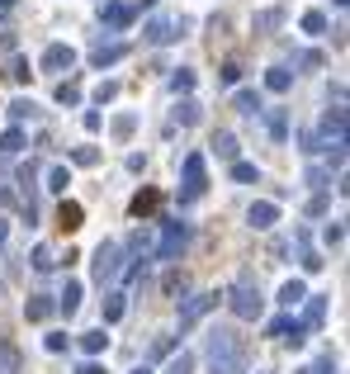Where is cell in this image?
Segmentation results:
<instances>
[{"mask_svg":"<svg viewBox=\"0 0 350 374\" xmlns=\"http://www.w3.org/2000/svg\"><path fill=\"white\" fill-rule=\"evenodd\" d=\"M133 128H137L133 114H119V119H114V137H133Z\"/></svg>","mask_w":350,"mask_h":374,"instance_id":"cell-36","label":"cell"},{"mask_svg":"<svg viewBox=\"0 0 350 374\" xmlns=\"http://www.w3.org/2000/svg\"><path fill=\"white\" fill-rule=\"evenodd\" d=\"M326 318V298L322 294H308L303 298V327H322Z\"/></svg>","mask_w":350,"mask_h":374,"instance_id":"cell-13","label":"cell"},{"mask_svg":"<svg viewBox=\"0 0 350 374\" xmlns=\"http://www.w3.org/2000/svg\"><path fill=\"white\" fill-rule=\"evenodd\" d=\"M246 223H251V228H261V232H265V228H274V223H279V204L256 199V204H251V214H246Z\"/></svg>","mask_w":350,"mask_h":374,"instance_id":"cell-10","label":"cell"},{"mask_svg":"<svg viewBox=\"0 0 350 374\" xmlns=\"http://www.w3.org/2000/svg\"><path fill=\"white\" fill-rule=\"evenodd\" d=\"M19 185H33V166H24V171H19ZM24 214H28V223H33V214H38V204H33V189H24Z\"/></svg>","mask_w":350,"mask_h":374,"instance_id":"cell-26","label":"cell"},{"mask_svg":"<svg viewBox=\"0 0 350 374\" xmlns=\"http://www.w3.org/2000/svg\"><path fill=\"white\" fill-rule=\"evenodd\" d=\"M90 270H95L100 284H105V280H119V275H123V246H119V241H100L95 256H90Z\"/></svg>","mask_w":350,"mask_h":374,"instance_id":"cell-3","label":"cell"},{"mask_svg":"<svg viewBox=\"0 0 350 374\" xmlns=\"http://www.w3.org/2000/svg\"><path fill=\"white\" fill-rule=\"evenodd\" d=\"M298 24H303V33H313V38H317V33H326V15H322V10H308Z\"/></svg>","mask_w":350,"mask_h":374,"instance_id":"cell-23","label":"cell"},{"mask_svg":"<svg viewBox=\"0 0 350 374\" xmlns=\"http://www.w3.org/2000/svg\"><path fill=\"white\" fill-rule=\"evenodd\" d=\"M123 53H128V43H95V53H90V62H95V67L105 71V67H114V62H119Z\"/></svg>","mask_w":350,"mask_h":374,"instance_id":"cell-11","label":"cell"},{"mask_svg":"<svg viewBox=\"0 0 350 374\" xmlns=\"http://www.w3.org/2000/svg\"><path fill=\"white\" fill-rule=\"evenodd\" d=\"M133 15H137L133 5H119V0H105V5H100V19H105L109 28H128L133 24Z\"/></svg>","mask_w":350,"mask_h":374,"instance_id":"cell-9","label":"cell"},{"mask_svg":"<svg viewBox=\"0 0 350 374\" xmlns=\"http://www.w3.org/2000/svg\"><path fill=\"white\" fill-rule=\"evenodd\" d=\"M189 370H194V355H189V350H180V355L166 365V374H189Z\"/></svg>","mask_w":350,"mask_h":374,"instance_id":"cell-35","label":"cell"},{"mask_svg":"<svg viewBox=\"0 0 350 374\" xmlns=\"http://www.w3.org/2000/svg\"><path fill=\"white\" fill-rule=\"evenodd\" d=\"M170 90H175V95H189V90H194V71H189V67H180V71L170 76Z\"/></svg>","mask_w":350,"mask_h":374,"instance_id":"cell-31","label":"cell"},{"mask_svg":"<svg viewBox=\"0 0 350 374\" xmlns=\"http://www.w3.org/2000/svg\"><path fill=\"white\" fill-rule=\"evenodd\" d=\"M232 180H242V185H256V180H261V171H256L251 161H232Z\"/></svg>","mask_w":350,"mask_h":374,"instance_id":"cell-28","label":"cell"},{"mask_svg":"<svg viewBox=\"0 0 350 374\" xmlns=\"http://www.w3.org/2000/svg\"><path fill=\"white\" fill-rule=\"evenodd\" d=\"M5 241H10V223L0 218V251H5Z\"/></svg>","mask_w":350,"mask_h":374,"instance_id":"cell-47","label":"cell"},{"mask_svg":"<svg viewBox=\"0 0 350 374\" xmlns=\"http://www.w3.org/2000/svg\"><path fill=\"white\" fill-rule=\"evenodd\" d=\"M53 313H57V298H48V294H33L24 303V318L28 322H43V318H53Z\"/></svg>","mask_w":350,"mask_h":374,"instance_id":"cell-12","label":"cell"},{"mask_svg":"<svg viewBox=\"0 0 350 374\" xmlns=\"http://www.w3.org/2000/svg\"><path fill=\"white\" fill-rule=\"evenodd\" d=\"M71 67H76V48L71 43H53L43 53V71H71Z\"/></svg>","mask_w":350,"mask_h":374,"instance_id":"cell-7","label":"cell"},{"mask_svg":"<svg viewBox=\"0 0 350 374\" xmlns=\"http://www.w3.org/2000/svg\"><path fill=\"white\" fill-rule=\"evenodd\" d=\"M298 374H313V370H298Z\"/></svg>","mask_w":350,"mask_h":374,"instance_id":"cell-50","label":"cell"},{"mask_svg":"<svg viewBox=\"0 0 350 374\" xmlns=\"http://www.w3.org/2000/svg\"><path fill=\"white\" fill-rule=\"evenodd\" d=\"M265 124H270V137H279V142L289 137V119H284V109H270Z\"/></svg>","mask_w":350,"mask_h":374,"instance_id":"cell-21","label":"cell"},{"mask_svg":"<svg viewBox=\"0 0 350 374\" xmlns=\"http://www.w3.org/2000/svg\"><path fill=\"white\" fill-rule=\"evenodd\" d=\"M218 298H222V294H194V298H185V308H180V327H194V322L204 318Z\"/></svg>","mask_w":350,"mask_h":374,"instance_id":"cell-8","label":"cell"},{"mask_svg":"<svg viewBox=\"0 0 350 374\" xmlns=\"http://www.w3.org/2000/svg\"><path fill=\"white\" fill-rule=\"evenodd\" d=\"M76 374H105V370H100V365H81Z\"/></svg>","mask_w":350,"mask_h":374,"instance_id":"cell-48","label":"cell"},{"mask_svg":"<svg viewBox=\"0 0 350 374\" xmlns=\"http://www.w3.org/2000/svg\"><path fill=\"white\" fill-rule=\"evenodd\" d=\"M227 308H232V318H242V322H256L261 318V308H265V298H261V284L251 280V275H237L232 280V289H227Z\"/></svg>","mask_w":350,"mask_h":374,"instance_id":"cell-2","label":"cell"},{"mask_svg":"<svg viewBox=\"0 0 350 374\" xmlns=\"http://www.w3.org/2000/svg\"><path fill=\"white\" fill-rule=\"evenodd\" d=\"M43 346H48V350H67V332H53V337H48Z\"/></svg>","mask_w":350,"mask_h":374,"instance_id":"cell-46","label":"cell"},{"mask_svg":"<svg viewBox=\"0 0 350 374\" xmlns=\"http://www.w3.org/2000/svg\"><path fill=\"white\" fill-rule=\"evenodd\" d=\"M298 147H303V152H317L322 142H317V133H308V128H303V133H298Z\"/></svg>","mask_w":350,"mask_h":374,"instance_id":"cell-42","label":"cell"},{"mask_svg":"<svg viewBox=\"0 0 350 374\" xmlns=\"http://www.w3.org/2000/svg\"><path fill=\"white\" fill-rule=\"evenodd\" d=\"M133 374H152V370H147V365H137V370H133Z\"/></svg>","mask_w":350,"mask_h":374,"instance_id":"cell-49","label":"cell"},{"mask_svg":"<svg viewBox=\"0 0 350 374\" xmlns=\"http://www.w3.org/2000/svg\"><path fill=\"white\" fill-rule=\"evenodd\" d=\"M204 189H209V171H204V157H199V152H189L185 157V185H180V199H199V194H204Z\"/></svg>","mask_w":350,"mask_h":374,"instance_id":"cell-5","label":"cell"},{"mask_svg":"<svg viewBox=\"0 0 350 374\" xmlns=\"http://www.w3.org/2000/svg\"><path fill=\"white\" fill-rule=\"evenodd\" d=\"M57 105H81V85L76 80H62L57 85Z\"/></svg>","mask_w":350,"mask_h":374,"instance_id":"cell-30","label":"cell"},{"mask_svg":"<svg viewBox=\"0 0 350 374\" xmlns=\"http://www.w3.org/2000/svg\"><path fill=\"white\" fill-rule=\"evenodd\" d=\"M303 298H308V284H303V280H284L279 303H284V308H294V303H303Z\"/></svg>","mask_w":350,"mask_h":374,"instance_id":"cell-18","label":"cell"},{"mask_svg":"<svg viewBox=\"0 0 350 374\" xmlns=\"http://www.w3.org/2000/svg\"><path fill=\"white\" fill-rule=\"evenodd\" d=\"M209 360H213V374H242L246 370L242 337H237V332H227V327L209 332Z\"/></svg>","mask_w":350,"mask_h":374,"instance_id":"cell-1","label":"cell"},{"mask_svg":"<svg viewBox=\"0 0 350 374\" xmlns=\"http://www.w3.org/2000/svg\"><path fill=\"white\" fill-rule=\"evenodd\" d=\"M152 209H157V194H152V189H142V194H137L133 204H128V214H133V218H142V214H152Z\"/></svg>","mask_w":350,"mask_h":374,"instance_id":"cell-29","label":"cell"},{"mask_svg":"<svg viewBox=\"0 0 350 374\" xmlns=\"http://www.w3.org/2000/svg\"><path fill=\"white\" fill-rule=\"evenodd\" d=\"M114 95H119V85H114V80H100V85H95V100H100V105H109Z\"/></svg>","mask_w":350,"mask_h":374,"instance_id":"cell-39","label":"cell"},{"mask_svg":"<svg viewBox=\"0 0 350 374\" xmlns=\"http://www.w3.org/2000/svg\"><path fill=\"white\" fill-rule=\"evenodd\" d=\"M57 261H53V251L48 246H33V270H53Z\"/></svg>","mask_w":350,"mask_h":374,"instance_id":"cell-37","label":"cell"},{"mask_svg":"<svg viewBox=\"0 0 350 374\" xmlns=\"http://www.w3.org/2000/svg\"><path fill=\"white\" fill-rule=\"evenodd\" d=\"M0 374H19V350L10 341H0Z\"/></svg>","mask_w":350,"mask_h":374,"instance_id":"cell-22","label":"cell"},{"mask_svg":"<svg viewBox=\"0 0 350 374\" xmlns=\"http://www.w3.org/2000/svg\"><path fill=\"white\" fill-rule=\"evenodd\" d=\"M81 346L90 350V355H100V350H109V337H105V327H95V332H81Z\"/></svg>","mask_w":350,"mask_h":374,"instance_id":"cell-20","label":"cell"},{"mask_svg":"<svg viewBox=\"0 0 350 374\" xmlns=\"http://www.w3.org/2000/svg\"><path fill=\"white\" fill-rule=\"evenodd\" d=\"M81 280H67V289H62V294H57V308H62V313H67V318H71V313H76V308H81Z\"/></svg>","mask_w":350,"mask_h":374,"instance_id":"cell-14","label":"cell"},{"mask_svg":"<svg viewBox=\"0 0 350 374\" xmlns=\"http://www.w3.org/2000/svg\"><path fill=\"white\" fill-rule=\"evenodd\" d=\"M185 28H189V19H152V24L142 28V38L147 43H157V48H166V43H175V38H185Z\"/></svg>","mask_w":350,"mask_h":374,"instance_id":"cell-6","label":"cell"},{"mask_svg":"<svg viewBox=\"0 0 350 374\" xmlns=\"http://www.w3.org/2000/svg\"><path fill=\"white\" fill-rule=\"evenodd\" d=\"M199 119H204V109H199V100H180V105H175V124H185V128H194V124H199Z\"/></svg>","mask_w":350,"mask_h":374,"instance_id":"cell-17","label":"cell"},{"mask_svg":"<svg viewBox=\"0 0 350 374\" xmlns=\"http://www.w3.org/2000/svg\"><path fill=\"white\" fill-rule=\"evenodd\" d=\"M313 374H341V370H336V360H331V355H322V360L313 365Z\"/></svg>","mask_w":350,"mask_h":374,"instance_id":"cell-44","label":"cell"},{"mask_svg":"<svg viewBox=\"0 0 350 374\" xmlns=\"http://www.w3.org/2000/svg\"><path fill=\"white\" fill-rule=\"evenodd\" d=\"M71 161H76V166H95V161H100V152H95V147H76V152H71Z\"/></svg>","mask_w":350,"mask_h":374,"instance_id":"cell-38","label":"cell"},{"mask_svg":"<svg viewBox=\"0 0 350 374\" xmlns=\"http://www.w3.org/2000/svg\"><path fill=\"white\" fill-rule=\"evenodd\" d=\"M81 218H85V209L76 204V199H62V214H57L62 232H76V228H81Z\"/></svg>","mask_w":350,"mask_h":374,"instance_id":"cell-15","label":"cell"},{"mask_svg":"<svg viewBox=\"0 0 350 374\" xmlns=\"http://www.w3.org/2000/svg\"><path fill=\"white\" fill-rule=\"evenodd\" d=\"M326 180H331V176H326L322 166H308V176H303V185H308V189H317V194L326 189Z\"/></svg>","mask_w":350,"mask_h":374,"instance_id":"cell-33","label":"cell"},{"mask_svg":"<svg viewBox=\"0 0 350 374\" xmlns=\"http://www.w3.org/2000/svg\"><path fill=\"white\" fill-rule=\"evenodd\" d=\"M232 105L242 109V114H261V100H256V90H237V100Z\"/></svg>","mask_w":350,"mask_h":374,"instance_id":"cell-34","label":"cell"},{"mask_svg":"<svg viewBox=\"0 0 350 374\" xmlns=\"http://www.w3.org/2000/svg\"><path fill=\"white\" fill-rule=\"evenodd\" d=\"M336 5H346V0H336Z\"/></svg>","mask_w":350,"mask_h":374,"instance_id":"cell-51","label":"cell"},{"mask_svg":"<svg viewBox=\"0 0 350 374\" xmlns=\"http://www.w3.org/2000/svg\"><path fill=\"white\" fill-rule=\"evenodd\" d=\"M67 185H71V171H67V166H53V171H48V189H53V194H67Z\"/></svg>","mask_w":350,"mask_h":374,"instance_id":"cell-25","label":"cell"},{"mask_svg":"<svg viewBox=\"0 0 350 374\" xmlns=\"http://www.w3.org/2000/svg\"><path fill=\"white\" fill-rule=\"evenodd\" d=\"M24 128H5V133H0V152H5V157H15V152H24Z\"/></svg>","mask_w":350,"mask_h":374,"instance_id":"cell-19","label":"cell"},{"mask_svg":"<svg viewBox=\"0 0 350 374\" xmlns=\"http://www.w3.org/2000/svg\"><path fill=\"white\" fill-rule=\"evenodd\" d=\"M274 24H279V10H265V15L256 19V28H261V33H265V28H274Z\"/></svg>","mask_w":350,"mask_h":374,"instance_id":"cell-43","label":"cell"},{"mask_svg":"<svg viewBox=\"0 0 350 374\" xmlns=\"http://www.w3.org/2000/svg\"><path fill=\"white\" fill-rule=\"evenodd\" d=\"M123 313H128V298H123V294H109L105 298V322H119Z\"/></svg>","mask_w":350,"mask_h":374,"instance_id":"cell-27","label":"cell"},{"mask_svg":"<svg viewBox=\"0 0 350 374\" xmlns=\"http://www.w3.org/2000/svg\"><path fill=\"white\" fill-rule=\"evenodd\" d=\"M322 237H326V246H341V237H346V228H341V223H326V228H322Z\"/></svg>","mask_w":350,"mask_h":374,"instance_id":"cell-40","label":"cell"},{"mask_svg":"<svg viewBox=\"0 0 350 374\" xmlns=\"http://www.w3.org/2000/svg\"><path fill=\"white\" fill-rule=\"evenodd\" d=\"M308 214H313V218L326 214V194H313V199H308Z\"/></svg>","mask_w":350,"mask_h":374,"instance_id":"cell-45","label":"cell"},{"mask_svg":"<svg viewBox=\"0 0 350 374\" xmlns=\"http://www.w3.org/2000/svg\"><path fill=\"white\" fill-rule=\"evenodd\" d=\"M10 119H33V100H15L10 105Z\"/></svg>","mask_w":350,"mask_h":374,"instance_id":"cell-41","label":"cell"},{"mask_svg":"<svg viewBox=\"0 0 350 374\" xmlns=\"http://www.w3.org/2000/svg\"><path fill=\"white\" fill-rule=\"evenodd\" d=\"M213 152H218L222 161H237V137H232V133H218V137H213Z\"/></svg>","mask_w":350,"mask_h":374,"instance_id":"cell-24","label":"cell"},{"mask_svg":"<svg viewBox=\"0 0 350 374\" xmlns=\"http://www.w3.org/2000/svg\"><path fill=\"white\" fill-rule=\"evenodd\" d=\"M289 85H294V71H289V67H270V71H265V90L284 95Z\"/></svg>","mask_w":350,"mask_h":374,"instance_id":"cell-16","label":"cell"},{"mask_svg":"<svg viewBox=\"0 0 350 374\" xmlns=\"http://www.w3.org/2000/svg\"><path fill=\"white\" fill-rule=\"evenodd\" d=\"M5 76L15 80V85H24V80L33 76V71H28V62H24V57H10V71H5Z\"/></svg>","mask_w":350,"mask_h":374,"instance_id":"cell-32","label":"cell"},{"mask_svg":"<svg viewBox=\"0 0 350 374\" xmlns=\"http://www.w3.org/2000/svg\"><path fill=\"white\" fill-rule=\"evenodd\" d=\"M185 241H189V228L180 218H170L161 228V241H157V261H175V256L185 251Z\"/></svg>","mask_w":350,"mask_h":374,"instance_id":"cell-4","label":"cell"}]
</instances>
